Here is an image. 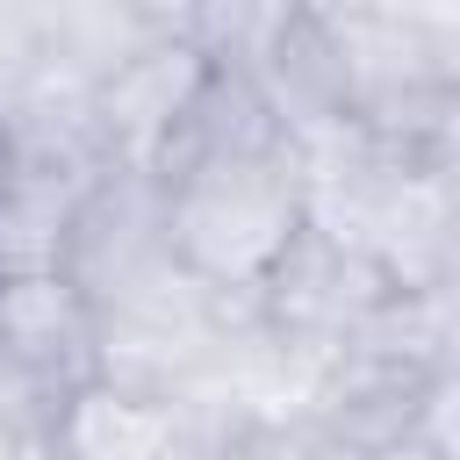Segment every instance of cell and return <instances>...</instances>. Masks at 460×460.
<instances>
[{
	"label": "cell",
	"instance_id": "6da1fadb",
	"mask_svg": "<svg viewBox=\"0 0 460 460\" xmlns=\"http://www.w3.org/2000/svg\"><path fill=\"white\" fill-rule=\"evenodd\" d=\"M165 194V252L180 273H194L216 295H252L280 266V252L302 237V158L252 151V158H201L158 180Z\"/></svg>",
	"mask_w": 460,
	"mask_h": 460
},
{
	"label": "cell",
	"instance_id": "7a4b0ae2",
	"mask_svg": "<svg viewBox=\"0 0 460 460\" xmlns=\"http://www.w3.org/2000/svg\"><path fill=\"white\" fill-rule=\"evenodd\" d=\"M388 295H402V288L381 273L374 252H359L352 237L323 230V223H302V237L280 252V266L259 288V323L323 367Z\"/></svg>",
	"mask_w": 460,
	"mask_h": 460
},
{
	"label": "cell",
	"instance_id": "3957f363",
	"mask_svg": "<svg viewBox=\"0 0 460 460\" xmlns=\"http://www.w3.org/2000/svg\"><path fill=\"white\" fill-rule=\"evenodd\" d=\"M208 50L194 36H144L129 58H115L101 79H93V137H101V158L115 165H144L158 172L194 86L208 79Z\"/></svg>",
	"mask_w": 460,
	"mask_h": 460
},
{
	"label": "cell",
	"instance_id": "277c9868",
	"mask_svg": "<svg viewBox=\"0 0 460 460\" xmlns=\"http://www.w3.org/2000/svg\"><path fill=\"white\" fill-rule=\"evenodd\" d=\"M165 252V194H158V172L144 165H101L79 194V216H72V244H65V280L101 302L115 288H129L137 273H151Z\"/></svg>",
	"mask_w": 460,
	"mask_h": 460
},
{
	"label": "cell",
	"instance_id": "5b68a950",
	"mask_svg": "<svg viewBox=\"0 0 460 460\" xmlns=\"http://www.w3.org/2000/svg\"><path fill=\"white\" fill-rule=\"evenodd\" d=\"M0 352L58 410L101 367L93 359V302L65 273H7L0 280Z\"/></svg>",
	"mask_w": 460,
	"mask_h": 460
},
{
	"label": "cell",
	"instance_id": "8992f818",
	"mask_svg": "<svg viewBox=\"0 0 460 460\" xmlns=\"http://www.w3.org/2000/svg\"><path fill=\"white\" fill-rule=\"evenodd\" d=\"M43 438H50L58 460H187L180 395L122 388V381H101V374L50 410Z\"/></svg>",
	"mask_w": 460,
	"mask_h": 460
},
{
	"label": "cell",
	"instance_id": "52a82bcc",
	"mask_svg": "<svg viewBox=\"0 0 460 460\" xmlns=\"http://www.w3.org/2000/svg\"><path fill=\"white\" fill-rule=\"evenodd\" d=\"M93 172L36 165V158H14L7 165V187H0V280L7 273H65L72 216H79V194H86Z\"/></svg>",
	"mask_w": 460,
	"mask_h": 460
},
{
	"label": "cell",
	"instance_id": "ba28073f",
	"mask_svg": "<svg viewBox=\"0 0 460 460\" xmlns=\"http://www.w3.org/2000/svg\"><path fill=\"white\" fill-rule=\"evenodd\" d=\"M302 0H201L194 7V43L216 58V65H259V50L288 29Z\"/></svg>",
	"mask_w": 460,
	"mask_h": 460
},
{
	"label": "cell",
	"instance_id": "9c48e42d",
	"mask_svg": "<svg viewBox=\"0 0 460 460\" xmlns=\"http://www.w3.org/2000/svg\"><path fill=\"white\" fill-rule=\"evenodd\" d=\"M50 424V402L14 374V359L0 352V438H36Z\"/></svg>",
	"mask_w": 460,
	"mask_h": 460
},
{
	"label": "cell",
	"instance_id": "30bf717a",
	"mask_svg": "<svg viewBox=\"0 0 460 460\" xmlns=\"http://www.w3.org/2000/svg\"><path fill=\"white\" fill-rule=\"evenodd\" d=\"M323 7H359V14H381V22H417V29H438V36H460V0H323Z\"/></svg>",
	"mask_w": 460,
	"mask_h": 460
},
{
	"label": "cell",
	"instance_id": "8fae6325",
	"mask_svg": "<svg viewBox=\"0 0 460 460\" xmlns=\"http://www.w3.org/2000/svg\"><path fill=\"white\" fill-rule=\"evenodd\" d=\"M115 7H122L137 29H151V36H187L201 0H115Z\"/></svg>",
	"mask_w": 460,
	"mask_h": 460
},
{
	"label": "cell",
	"instance_id": "7c38bea8",
	"mask_svg": "<svg viewBox=\"0 0 460 460\" xmlns=\"http://www.w3.org/2000/svg\"><path fill=\"white\" fill-rule=\"evenodd\" d=\"M14 460H58V453H50V438H43V431H36V438H29V446H22V453H14Z\"/></svg>",
	"mask_w": 460,
	"mask_h": 460
},
{
	"label": "cell",
	"instance_id": "4fadbf2b",
	"mask_svg": "<svg viewBox=\"0 0 460 460\" xmlns=\"http://www.w3.org/2000/svg\"><path fill=\"white\" fill-rule=\"evenodd\" d=\"M7 165H14V158H7V137H0V187H7Z\"/></svg>",
	"mask_w": 460,
	"mask_h": 460
}]
</instances>
